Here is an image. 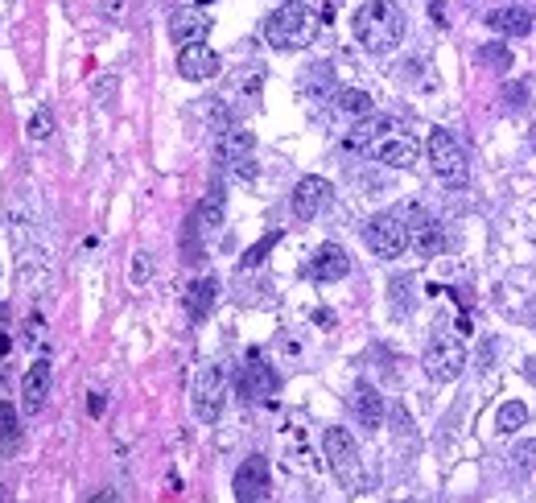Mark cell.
<instances>
[{
  "mask_svg": "<svg viewBox=\"0 0 536 503\" xmlns=\"http://www.w3.org/2000/svg\"><path fill=\"white\" fill-rule=\"evenodd\" d=\"M351 33L363 50L392 54L400 42H405V13H400L392 0H363L351 17Z\"/></svg>",
  "mask_w": 536,
  "mask_h": 503,
  "instance_id": "cell-1",
  "label": "cell"
},
{
  "mask_svg": "<svg viewBox=\"0 0 536 503\" xmlns=\"http://www.w3.org/2000/svg\"><path fill=\"white\" fill-rule=\"evenodd\" d=\"M322 29V17L301 5V0H289V5H277L264 17V42L273 50H306Z\"/></svg>",
  "mask_w": 536,
  "mask_h": 503,
  "instance_id": "cell-2",
  "label": "cell"
},
{
  "mask_svg": "<svg viewBox=\"0 0 536 503\" xmlns=\"http://www.w3.org/2000/svg\"><path fill=\"white\" fill-rule=\"evenodd\" d=\"M322 450H326V462H330V471L334 479H339L347 491H363L367 479H363V458H359V446L347 429H326L322 433Z\"/></svg>",
  "mask_w": 536,
  "mask_h": 503,
  "instance_id": "cell-3",
  "label": "cell"
},
{
  "mask_svg": "<svg viewBox=\"0 0 536 503\" xmlns=\"http://www.w3.org/2000/svg\"><path fill=\"white\" fill-rule=\"evenodd\" d=\"M425 149H429L433 174H438L446 186H466L471 170H466V153H462V145H458V137H454L450 128H433Z\"/></svg>",
  "mask_w": 536,
  "mask_h": 503,
  "instance_id": "cell-4",
  "label": "cell"
},
{
  "mask_svg": "<svg viewBox=\"0 0 536 503\" xmlns=\"http://www.w3.org/2000/svg\"><path fill=\"white\" fill-rule=\"evenodd\" d=\"M421 367H425V376L433 384H450L462 376V367H466V347L462 339H454V334H433L425 355H421Z\"/></svg>",
  "mask_w": 536,
  "mask_h": 503,
  "instance_id": "cell-5",
  "label": "cell"
},
{
  "mask_svg": "<svg viewBox=\"0 0 536 503\" xmlns=\"http://www.w3.org/2000/svg\"><path fill=\"white\" fill-rule=\"evenodd\" d=\"M363 240H367V248H372L380 260H400V256H405V248L413 244L409 223L400 219V215H392V211H384V215H376V219H367Z\"/></svg>",
  "mask_w": 536,
  "mask_h": 503,
  "instance_id": "cell-6",
  "label": "cell"
},
{
  "mask_svg": "<svg viewBox=\"0 0 536 503\" xmlns=\"http://www.w3.org/2000/svg\"><path fill=\"white\" fill-rule=\"evenodd\" d=\"M190 400H194V417L203 421V425L219 421L223 400H227V376H223L219 363H203V367H198L194 388H190Z\"/></svg>",
  "mask_w": 536,
  "mask_h": 503,
  "instance_id": "cell-7",
  "label": "cell"
},
{
  "mask_svg": "<svg viewBox=\"0 0 536 503\" xmlns=\"http://www.w3.org/2000/svg\"><path fill=\"white\" fill-rule=\"evenodd\" d=\"M330 198H334V186H330L326 178H318V174L301 178V182L293 186V215H297L301 223H310V219H318V215L330 207Z\"/></svg>",
  "mask_w": 536,
  "mask_h": 503,
  "instance_id": "cell-8",
  "label": "cell"
},
{
  "mask_svg": "<svg viewBox=\"0 0 536 503\" xmlns=\"http://www.w3.org/2000/svg\"><path fill=\"white\" fill-rule=\"evenodd\" d=\"M252 149H256V137L248 128H227V132H219V161L223 165H231L240 178H252L256 170H252Z\"/></svg>",
  "mask_w": 536,
  "mask_h": 503,
  "instance_id": "cell-9",
  "label": "cell"
},
{
  "mask_svg": "<svg viewBox=\"0 0 536 503\" xmlns=\"http://www.w3.org/2000/svg\"><path fill=\"white\" fill-rule=\"evenodd\" d=\"M277 388H281L277 367L264 363L260 355H252V359L244 363V372H240V396H244V400H273Z\"/></svg>",
  "mask_w": 536,
  "mask_h": 503,
  "instance_id": "cell-10",
  "label": "cell"
},
{
  "mask_svg": "<svg viewBox=\"0 0 536 503\" xmlns=\"http://www.w3.org/2000/svg\"><path fill=\"white\" fill-rule=\"evenodd\" d=\"M409 236H413L409 248H417L421 260H433V256H442V252H446V227H442L438 219H433V215H425L421 207H413Z\"/></svg>",
  "mask_w": 536,
  "mask_h": 503,
  "instance_id": "cell-11",
  "label": "cell"
},
{
  "mask_svg": "<svg viewBox=\"0 0 536 503\" xmlns=\"http://www.w3.org/2000/svg\"><path fill=\"white\" fill-rule=\"evenodd\" d=\"M178 75L190 83H207L219 75V54L207 42H190L178 50Z\"/></svg>",
  "mask_w": 536,
  "mask_h": 503,
  "instance_id": "cell-12",
  "label": "cell"
},
{
  "mask_svg": "<svg viewBox=\"0 0 536 503\" xmlns=\"http://www.w3.org/2000/svg\"><path fill=\"white\" fill-rule=\"evenodd\" d=\"M347 273H351V256L339 244H322L306 264V277L318 281V285H334V281H343Z\"/></svg>",
  "mask_w": 536,
  "mask_h": 503,
  "instance_id": "cell-13",
  "label": "cell"
},
{
  "mask_svg": "<svg viewBox=\"0 0 536 503\" xmlns=\"http://www.w3.org/2000/svg\"><path fill=\"white\" fill-rule=\"evenodd\" d=\"M231 491H236V503H264V495H268V462L260 454L244 458V466L236 471V483H231Z\"/></svg>",
  "mask_w": 536,
  "mask_h": 503,
  "instance_id": "cell-14",
  "label": "cell"
},
{
  "mask_svg": "<svg viewBox=\"0 0 536 503\" xmlns=\"http://www.w3.org/2000/svg\"><path fill=\"white\" fill-rule=\"evenodd\" d=\"M363 157H372L380 165H396V170H409V165H417V141L405 137V132H388V137L376 141Z\"/></svg>",
  "mask_w": 536,
  "mask_h": 503,
  "instance_id": "cell-15",
  "label": "cell"
},
{
  "mask_svg": "<svg viewBox=\"0 0 536 503\" xmlns=\"http://www.w3.org/2000/svg\"><path fill=\"white\" fill-rule=\"evenodd\" d=\"M211 33V17L203 5H186V9H174L170 13V38L190 46V42H203Z\"/></svg>",
  "mask_w": 536,
  "mask_h": 503,
  "instance_id": "cell-16",
  "label": "cell"
},
{
  "mask_svg": "<svg viewBox=\"0 0 536 503\" xmlns=\"http://www.w3.org/2000/svg\"><path fill=\"white\" fill-rule=\"evenodd\" d=\"M46 396H50V363L38 359V363H29V372L21 380V409L29 417H38L46 409Z\"/></svg>",
  "mask_w": 536,
  "mask_h": 503,
  "instance_id": "cell-17",
  "label": "cell"
},
{
  "mask_svg": "<svg viewBox=\"0 0 536 503\" xmlns=\"http://www.w3.org/2000/svg\"><path fill=\"white\" fill-rule=\"evenodd\" d=\"M388 132H396V124H392L388 116H376V112H372V116H363V120L347 132V149H351V153H367L376 141H384Z\"/></svg>",
  "mask_w": 536,
  "mask_h": 503,
  "instance_id": "cell-18",
  "label": "cell"
},
{
  "mask_svg": "<svg viewBox=\"0 0 536 503\" xmlns=\"http://www.w3.org/2000/svg\"><path fill=\"white\" fill-rule=\"evenodd\" d=\"M351 409H355V421L363 429H380L384 425V396L372 388V384H355V396H351Z\"/></svg>",
  "mask_w": 536,
  "mask_h": 503,
  "instance_id": "cell-19",
  "label": "cell"
},
{
  "mask_svg": "<svg viewBox=\"0 0 536 503\" xmlns=\"http://www.w3.org/2000/svg\"><path fill=\"white\" fill-rule=\"evenodd\" d=\"M487 29L491 33H504V38H524V33H532V13L528 9H491L487 13Z\"/></svg>",
  "mask_w": 536,
  "mask_h": 503,
  "instance_id": "cell-20",
  "label": "cell"
},
{
  "mask_svg": "<svg viewBox=\"0 0 536 503\" xmlns=\"http://www.w3.org/2000/svg\"><path fill=\"white\" fill-rule=\"evenodd\" d=\"M223 186H211L207 190V198L198 203V215H194V227L203 231V236H211V231H219V223H223Z\"/></svg>",
  "mask_w": 536,
  "mask_h": 503,
  "instance_id": "cell-21",
  "label": "cell"
},
{
  "mask_svg": "<svg viewBox=\"0 0 536 503\" xmlns=\"http://www.w3.org/2000/svg\"><path fill=\"white\" fill-rule=\"evenodd\" d=\"M215 293H219V281H215V277H203V281H194V285L186 289V310H190V318H194V322L211 314Z\"/></svg>",
  "mask_w": 536,
  "mask_h": 503,
  "instance_id": "cell-22",
  "label": "cell"
},
{
  "mask_svg": "<svg viewBox=\"0 0 536 503\" xmlns=\"http://www.w3.org/2000/svg\"><path fill=\"white\" fill-rule=\"evenodd\" d=\"M334 108H339L343 116H372L376 112V104H372V95L367 91H359V87H343L339 95H334Z\"/></svg>",
  "mask_w": 536,
  "mask_h": 503,
  "instance_id": "cell-23",
  "label": "cell"
},
{
  "mask_svg": "<svg viewBox=\"0 0 536 503\" xmlns=\"http://www.w3.org/2000/svg\"><path fill=\"white\" fill-rule=\"evenodd\" d=\"M524 421H528V409L520 405V400H508V405H499V413H495V429L499 433H516Z\"/></svg>",
  "mask_w": 536,
  "mask_h": 503,
  "instance_id": "cell-24",
  "label": "cell"
},
{
  "mask_svg": "<svg viewBox=\"0 0 536 503\" xmlns=\"http://www.w3.org/2000/svg\"><path fill=\"white\" fill-rule=\"evenodd\" d=\"M479 62L491 66V71H508V66H512V50L504 42H483L479 46Z\"/></svg>",
  "mask_w": 536,
  "mask_h": 503,
  "instance_id": "cell-25",
  "label": "cell"
},
{
  "mask_svg": "<svg viewBox=\"0 0 536 503\" xmlns=\"http://www.w3.org/2000/svg\"><path fill=\"white\" fill-rule=\"evenodd\" d=\"M25 132H29V141H38V145H42V141H50V137H54V112L42 104L38 112H33V120H29V128H25Z\"/></svg>",
  "mask_w": 536,
  "mask_h": 503,
  "instance_id": "cell-26",
  "label": "cell"
},
{
  "mask_svg": "<svg viewBox=\"0 0 536 503\" xmlns=\"http://www.w3.org/2000/svg\"><path fill=\"white\" fill-rule=\"evenodd\" d=\"M17 438H21V433H17V409L5 400V405H0V442H5V450H13Z\"/></svg>",
  "mask_w": 536,
  "mask_h": 503,
  "instance_id": "cell-27",
  "label": "cell"
},
{
  "mask_svg": "<svg viewBox=\"0 0 536 503\" xmlns=\"http://www.w3.org/2000/svg\"><path fill=\"white\" fill-rule=\"evenodd\" d=\"M277 240H281V231H268V236H264L260 244H252V248L244 252V260H240V264H244V268H256V264H264V256L277 248Z\"/></svg>",
  "mask_w": 536,
  "mask_h": 503,
  "instance_id": "cell-28",
  "label": "cell"
},
{
  "mask_svg": "<svg viewBox=\"0 0 536 503\" xmlns=\"http://www.w3.org/2000/svg\"><path fill=\"white\" fill-rule=\"evenodd\" d=\"M512 462H520L524 471H532V466H536V442H516V450H512Z\"/></svg>",
  "mask_w": 536,
  "mask_h": 503,
  "instance_id": "cell-29",
  "label": "cell"
},
{
  "mask_svg": "<svg viewBox=\"0 0 536 503\" xmlns=\"http://www.w3.org/2000/svg\"><path fill=\"white\" fill-rule=\"evenodd\" d=\"M132 264H137V268H132V281H137V285H141V281H149V256L141 252V256L132 260Z\"/></svg>",
  "mask_w": 536,
  "mask_h": 503,
  "instance_id": "cell-30",
  "label": "cell"
},
{
  "mask_svg": "<svg viewBox=\"0 0 536 503\" xmlns=\"http://www.w3.org/2000/svg\"><path fill=\"white\" fill-rule=\"evenodd\" d=\"M87 503H120V495H116V491L108 487V491H95V495H91Z\"/></svg>",
  "mask_w": 536,
  "mask_h": 503,
  "instance_id": "cell-31",
  "label": "cell"
},
{
  "mask_svg": "<svg viewBox=\"0 0 536 503\" xmlns=\"http://www.w3.org/2000/svg\"><path fill=\"white\" fill-rule=\"evenodd\" d=\"M99 413H104V396L95 392V396H91V417H99Z\"/></svg>",
  "mask_w": 536,
  "mask_h": 503,
  "instance_id": "cell-32",
  "label": "cell"
},
{
  "mask_svg": "<svg viewBox=\"0 0 536 503\" xmlns=\"http://www.w3.org/2000/svg\"><path fill=\"white\" fill-rule=\"evenodd\" d=\"M0 355H9V334H0Z\"/></svg>",
  "mask_w": 536,
  "mask_h": 503,
  "instance_id": "cell-33",
  "label": "cell"
},
{
  "mask_svg": "<svg viewBox=\"0 0 536 503\" xmlns=\"http://www.w3.org/2000/svg\"><path fill=\"white\" fill-rule=\"evenodd\" d=\"M528 137H532V149H536V124H532V132H528Z\"/></svg>",
  "mask_w": 536,
  "mask_h": 503,
  "instance_id": "cell-34",
  "label": "cell"
},
{
  "mask_svg": "<svg viewBox=\"0 0 536 503\" xmlns=\"http://www.w3.org/2000/svg\"><path fill=\"white\" fill-rule=\"evenodd\" d=\"M194 5H211V0H194Z\"/></svg>",
  "mask_w": 536,
  "mask_h": 503,
  "instance_id": "cell-35",
  "label": "cell"
},
{
  "mask_svg": "<svg viewBox=\"0 0 536 503\" xmlns=\"http://www.w3.org/2000/svg\"><path fill=\"white\" fill-rule=\"evenodd\" d=\"M281 5H289V0H281Z\"/></svg>",
  "mask_w": 536,
  "mask_h": 503,
  "instance_id": "cell-36",
  "label": "cell"
}]
</instances>
